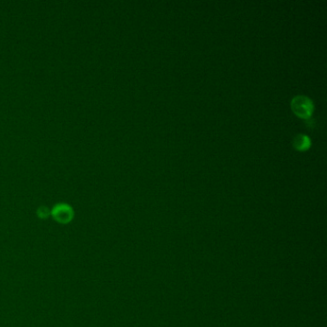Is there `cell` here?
I'll use <instances>...</instances> for the list:
<instances>
[{
    "mask_svg": "<svg viewBox=\"0 0 327 327\" xmlns=\"http://www.w3.org/2000/svg\"><path fill=\"white\" fill-rule=\"evenodd\" d=\"M291 108L296 116L309 119L314 111V103L304 95H296L291 101Z\"/></svg>",
    "mask_w": 327,
    "mask_h": 327,
    "instance_id": "6da1fadb",
    "label": "cell"
},
{
    "mask_svg": "<svg viewBox=\"0 0 327 327\" xmlns=\"http://www.w3.org/2000/svg\"><path fill=\"white\" fill-rule=\"evenodd\" d=\"M51 213H52L55 220L58 221L59 223H62V224H66V223L71 222L74 216V211L72 209L71 205H68L67 203L56 204L53 211H51Z\"/></svg>",
    "mask_w": 327,
    "mask_h": 327,
    "instance_id": "7a4b0ae2",
    "label": "cell"
},
{
    "mask_svg": "<svg viewBox=\"0 0 327 327\" xmlns=\"http://www.w3.org/2000/svg\"><path fill=\"white\" fill-rule=\"evenodd\" d=\"M293 146L294 148L299 151V152H304L307 151L311 146V139L309 138L308 135L304 134V133H298L296 136L293 138Z\"/></svg>",
    "mask_w": 327,
    "mask_h": 327,
    "instance_id": "3957f363",
    "label": "cell"
},
{
    "mask_svg": "<svg viewBox=\"0 0 327 327\" xmlns=\"http://www.w3.org/2000/svg\"><path fill=\"white\" fill-rule=\"evenodd\" d=\"M49 212L50 211L46 206H40L38 211V214L40 218H46L47 216L49 215Z\"/></svg>",
    "mask_w": 327,
    "mask_h": 327,
    "instance_id": "277c9868",
    "label": "cell"
}]
</instances>
